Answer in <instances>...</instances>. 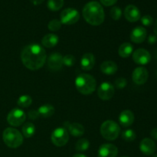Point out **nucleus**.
<instances>
[{"instance_id": "obj_1", "label": "nucleus", "mask_w": 157, "mask_h": 157, "mask_svg": "<svg viewBox=\"0 0 157 157\" xmlns=\"http://www.w3.org/2000/svg\"><path fill=\"white\" fill-rule=\"evenodd\" d=\"M46 59L45 50L38 44H29L21 51V62L29 70L36 71L42 67L45 64Z\"/></svg>"}, {"instance_id": "obj_2", "label": "nucleus", "mask_w": 157, "mask_h": 157, "mask_svg": "<svg viewBox=\"0 0 157 157\" xmlns=\"http://www.w3.org/2000/svg\"><path fill=\"white\" fill-rule=\"evenodd\" d=\"M82 14L85 21L94 26L102 24L105 18L104 9L101 5L96 1L87 3L83 9Z\"/></svg>"}, {"instance_id": "obj_3", "label": "nucleus", "mask_w": 157, "mask_h": 157, "mask_svg": "<svg viewBox=\"0 0 157 157\" xmlns=\"http://www.w3.org/2000/svg\"><path fill=\"white\" fill-rule=\"evenodd\" d=\"M75 86L78 91L84 95H89L95 91L97 81L92 75L81 74L75 79Z\"/></svg>"}, {"instance_id": "obj_4", "label": "nucleus", "mask_w": 157, "mask_h": 157, "mask_svg": "<svg viewBox=\"0 0 157 157\" xmlns=\"http://www.w3.org/2000/svg\"><path fill=\"white\" fill-rule=\"evenodd\" d=\"M2 139L9 148H18L22 144L23 136L17 129L8 127L3 131Z\"/></svg>"}, {"instance_id": "obj_5", "label": "nucleus", "mask_w": 157, "mask_h": 157, "mask_svg": "<svg viewBox=\"0 0 157 157\" xmlns=\"http://www.w3.org/2000/svg\"><path fill=\"white\" fill-rule=\"evenodd\" d=\"M121 133V127L113 121H106L101 126V134L105 140L113 141Z\"/></svg>"}, {"instance_id": "obj_6", "label": "nucleus", "mask_w": 157, "mask_h": 157, "mask_svg": "<svg viewBox=\"0 0 157 157\" xmlns=\"http://www.w3.org/2000/svg\"><path fill=\"white\" fill-rule=\"evenodd\" d=\"M52 144L58 147H64L69 140V133L64 127H58L52 133Z\"/></svg>"}, {"instance_id": "obj_7", "label": "nucleus", "mask_w": 157, "mask_h": 157, "mask_svg": "<svg viewBox=\"0 0 157 157\" xmlns=\"http://www.w3.org/2000/svg\"><path fill=\"white\" fill-rule=\"evenodd\" d=\"M26 120V114L19 108H14L7 116V122L12 127H19L22 125Z\"/></svg>"}, {"instance_id": "obj_8", "label": "nucleus", "mask_w": 157, "mask_h": 157, "mask_svg": "<svg viewBox=\"0 0 157 157\" xmlns=\"http://www.w3.org/2000/svg\"><path fill=\"white\" fill-rule=\"evenodd\" d=\"M61 22L64 25H73L78 21L80 14L78 10L73 8L64 9L61 13Z\"/></svg>"}, {"instance_id": "obj_9", "label": "nucleus", "mask_w": 157, "mask_h": 157, "mask_svg": "<svg viewBox=\"0 0 157 157\" xmlns=\"http://www.w3.org/2000/svg\"><path fill=\"white\" fill-rule=\"evenodd\" d=\"M115 94L114 87L109 82H103L98 89V95L103 101H109Z\"/></svg>"}, {"instance_id": "obj_10", "label": "nucleus", "mask_w": 157, "mask_h": 157, "mask_svg": "<svg viewBox=\"0 0 157 157\" xmlns=\"http://www.w3.org/2000/svg\"><path fill=\"white\" fill-rule=\"evenodd\" d=\"M149 78V73L147 68L144 67H138L135 68L132 75L133 81L137 85H142L145 84Z\"/></svg>"}, {"instance_id": "obj_11", "label": "nucleus", "mask_w": 157, "mask_h": 157, "mask_svg": "<svg viewBox=\"0 0 157 157\" xmlns=\"http://www.w3.org/2000/svg\"><path fill=\"white\" fill-rule=\"evenodd\" d=\"M133 60L136 64H147L151 60V55L147 50L144 48H139L133 53Z\"/></svg>"}, {"instance_id": "obj_12", "label": "nucleus", "mask_w": 157, "mask_h": 157, "mask_svg": "<svg viewBox=\"0 0 157 157\" xmlns=\"http://www.w3.org/2000/svg\"><path fill=\"white\" fill-rule=\"evenodd\" d=\"M63 64V56L61 53L54 52L52 53L48 58V66L52 71H59L62 68Z\"/></svg>"}, {"instance_id": "obj_13", "label": "nucleus", "mask_w": 157, "mask_h": 157, "mask_svg": "<svg viewBox=\"0 0 157 157\" xmlns=\"http://www.w3.org/2000/svg\"><path fill=\"white\" fill-rule=\"evenodd\" d=\"M118 154V149L111 144H104L98 150V157H116Z\"/></svg>"}, {"instance_id": "obj_14", "label": "nucleus", "mask_w": 157, "mask_h": 157, "mask_svg": "<svg viewBox=\"0 0 157 157\" xmlns=\"http://www.w3.org/2000/svg\"><path fill=\"white\" fill-rule=\"evenodd\" d=\"M140 151L147 156H150L155 153L156 150V146L154 141L150 138H144L142 140L140 144Z\"/></svg>"}, {"instance_id": "obj_15", "label": "nucleus", "mask_w": 157, "mask_h": 157, "mask_svg": "<svg viewBox=\"0 0 157 157\" xmlns=\"http://www.w3.org/2000/svg\"><path fill=\"white\" fill-rule=\"evenodd\" d=\"M124 16L127 21L130 22H135L140 18V12L136 6L133 5H129L125 8Z\"/></svg>"}, {"instance_id": "obj_16", "label": "nucleus", "mask_w": 157, "mask_h": 157, "mask_svg": "<svg viewBox=\"0 0 157 157\" xmlns=\"http://www.w3.org/2000/svg\"><path fill=\"white\" fill-rule=\"evenodd\" d=\"M147 30L142 26H137L133 29L130 34V39L133 42L140 44L145 41L147 38Z\"/></svg>"}, {"instance_id": "obj_17", "label": "nucleus", "mask_w": 157, "mask_h": 157, "mask_svg": "<svg viewBox=\"0 0 157 157\" xmlns=\"http://www.w3.org/2000/svg\"><path fill=\"white\" fill-rule=\"evenodd\" d=\"M64 126H65L64 128H67L69 133L71 134L72 136H75V137L82 136L84 135V131H85L83 125H81V124H78V123H72V124H70L68 121H67L66 123H64Z\"/></svg>"}, {"instance_id": "obj_18", "label": "nucleus", "mask_w": 157, "mask_h": 157, "mask_svg": "<svg viewBox=\"0 0 157 157\" xmlns=\"http://www.w3.org/2000/svg\"><path fill=\"white\" fill-rule=\"evenodd\" d=\"M119 122L122 127H130L134 122V114L130 110H123L119 116Z\"/></svg>"}, {"instance_id": "obj_19", "label": "nucleus", "mask_w": 157, "mask_h": 157, "mask_svg": "<svg viewBox=\"0 0 157 157\" xmlns=\"http://www.w3.org/2000/svg\"><path fill=\"white\" fill-rule=\"evenodd\" d=\"M95 64V57L92 53H86L81 60V67L84 71L93 69Z\"/></svg>"}, {"instance_id": "obj_20", "label": "nucleus", "mask_w": 157, "mask_h": 157, "mask_svg": "<svg viewBox=\"0 0 157 157\" xmlns=\"http://www.w3.org/2000/svg\"><path fill=\"white\" fill-rule=\"evenodd\" d=\"M117 70V64L113 61H105L101 64V71L104 75H113Z\"/></svg>"}, {"instance_id": "obj_21", "label": "nucleus", "mask_w": 157, "mask_h": 157, "mask_svg": "<svg viewBox=\"0 0 157 157\" xmlns=\"http://www.w3.org/2000/svg\"><path fill=\"white\" fill-rule=\"evenodd\" d=\"M59 38L55 34H47L41 39V44L44 48H52L58 44Z\"/></svg>"}, {"instance_id": "obj_22", "label": "nucleus", "mask_w": 157, "mask_h": 157, "mask_svg": "<svg viewBox=\"0 0 157 157\" xmlns=\"http://www.w3.org/2000/svg\"><path fill=\"white\" fill-rule=\"evenodd\" d=\"M133 47L130 43L129 42H124L120 46L119 50H118V53L119 55L122 58H128L130 55L133 54Z\"/></svg>"}, {"instance_id": "obj_23", "label": "nucleus", "mask_w": 157, "mask_h": 157, "mask_svg": "<svg viewBox=\"0 0 157 157\" xmlns=\"http://www.w3.org/2000/svg\"><path fill=\"white\" fill-rule=\"evenodd\" d=\"M38 111L39 113L40 117L41 116L44 118L50 117L55 113V107L52 104H46L39 107V108L38 109Z\"/></svg>"}, {"instance_id": "obj_24", "label": "nucleus", "mask_w": 157, "mask_h": 157, "mask_svg": "<svg viewBox=\"0 0 157 157\" xmlns=\"http://www.w3.org/2000/svg\"><path fill=\"white\" fill-rule=\"evenodd\" d=\"M21 132L25 137L30 138L34 136L35 133V127L32 123L27 122L23 124L22 128H21Z\"/></svg>"}, {"instance_id": "obj_25", "label": "nucleus", "mask_w": 157, "mask_h": 157, "mask_svg": "<svg viewBox=\"0 0 157 157\" xmlns=\"http://www.w3.org/2000/svg\"><path fill=\"white\" fill-rule=\"evenodd\" d=\"M32 99L29 95H21L18 98V101H17V104L19 107H23V108L29 107L32 104Z\"/></svg>"}, {"instance_id": "obj_26", "label": "nucleus", "mask_w": 157, "mask_h": 157, "mask_svg": "<svg viewBox=\"0 0 157 157\" xmlns=\"http://www.w3.org/2000/svg\"><path fill=\"white\" fill-rule=\"evenodd\" d=\"M47 6L50 10L58 11L64 6V0H48Z\"/></svg>"}, {"instance_id": "obj_27", "label": "nucleus", "mask_w": 157, "mask_h": 157, "mask_svg": "<svg viewBox=\"0 0 157 157\" xmlns=\"http://www.w3.org/2000/svg\"><path fill=\"white\" fill-rule=\"evenodd\" d=\"M90 147V142L87 139H81L76 143L75 149L77 151L84 152L86 151Z\"/></svg>"}, {"instance_id": "obj_28", "label": "nucleus", "mask_w": 157, "mask_h": 157, "mask_svg": "<svg viewBox=\"0 0 157 157\" xmlns=\"http://www.w3.org/2000/svg\"><path fill=\"white\" fill-rule=\"evenodd\" d=\"M122 138L124 140L127 141V142H132L136 139V133L133 131V130H126L122 133Z\"/></svg>"}, {"instance_id": "obj_29", "label": "nucleus", "mask_w": 157, "mask_h": 157, "mask_svg": "<svg viewBox=\"0 0 157 157\" xmlns=\"http://www.w3.org/2000/svg\"><path fill=\"white\" fill-rule=\"evenodd\" d=\"M48 28L52 32H57V31L60 30V29L61 28V21L58 19L52 20V21H49L48 25Z\"/></svg>"}, {"instance_id": "obj_30", "label": "nucleus", "mask_w": 157, "mask_h": 157, "mask_svg": "<svg viewBox=\"0 0 157 157\" xmlns=\"http://www.w3.org/2000/svg\"><path fill=\"white\" fill-rule=\"evenodd\" d=\"M76 62L75 56L72 55H66L63 57V64L67 67H71Z\"/></svg>"}, {"instance_id": "obj_31", "label": "nucleus", "mask_w": 157, "mask_h": 157, "mask_svg": "<svg viewBox=\"0 0 157 157\" xmlns=\"http://www.w3.org/2000/svg\"><path fill=\"white\" fill-rule=\"evenodd\" d=\"M110 15L113 20H119L122 15V11L118 6H114L110 9Z\"/></svg>"}, {"instance_id": "obj_32", "label": "nucleus", "mask_w": 157, "mask_h": 157, "mask_svg": "<svg viewBox=\"0 0 157 157\" xmlns=\"http://www.w3.org/2000/svg\"><path fill=\"white\" fill-rule=\"evenodd\" d=\"M115 87L118 89H123L127 86V81L124 78H118L114 82Z\"/></svg>"}, {"instance_id": "obj_33", "label": "nucleus", "mask_w": 157, "mask_h": 157, "mask_svg": "<svg viewBox=\"0 0 157 157\" xmlns=\"http://www.w3.org/2000/svg\"><path fill=\"white\" fill-rule=\"evenodd\" d=\"M141 22L145 26H150L153 24V18L150 15H144L141 18Z\"/></svg>"}, {"instance_id": "obj_34", "label": "nucleus", "mask_w": 157, "mask_h": 157, "mask_svg": "<svg viewBox=\"0 0 157 157\" xmlns=\"http://www.w3.org/2000/svg\"><path fill=\"white\" fill-rule=\"evenodd\" d=\"M40 117L39 113H38V110H29V113H28V117L30 120H37Z\"/></svg>"}, {"instance_id": "obj_35", "label": "nucleus", "mask_w": 157, "mask_h": 157, "mask_svg": "<svg viewBox=\"0 0 157 157\" xmlns=\"http://www.w3.org/2000/svg\"><path fill=\"white\" fill-rule=\"evenodd\" d=\"M147 41L150 44H154L157 42V35H150L148 38H147Z\"/></svg>"}, {"instance_id": "obj_36", "label": "nucleus", "mask_w": 157, "mask_h": 157, "mask_svg": "<svg viewBox=\"0 0 157 157\" xmlns=\"http://www.w3.org/2000/svg\"><path fill=\"white\" fill-rule=\"evenodd\" d=\"M101 2L105 6H111L117 2V0H100Z\"/></svg>"}, {"instance_id": "obj_37", "label": "nucleus", "mask_w": 157, "mask_h": 157, "mask_svg": "<svg viewBox=\"0 0 157 157\" xmlns=\"http://www.w3.org/2000/svg\"><path fill=\"white\" fill-rule=\"evenodd\" d=\"M150 135H151V136L153 138V139L157 140V127L156 128H154L153 130H152L151 133H150Z\"/></svg>"}, {"instance_id": "obj_38", "label": "nucleus", "mask_w": 157, "mask_h": 157, "mask_svg": "<svg viewBox=\"0 0 157 157\" xmlns=\"http://www.w3.org/2000/svg\"><path fill=\"white\" fill-rule=\"evenodd\" d=\"M44 0H31V2H32V4L35 5V6H38V5L41 4V3L44 2Z\"/></svg>"}, {"instance_id": "obj_39", "label": "nucleus", "mask_w": 157, "mask_h": 157, "mask_svg": "<svg viewBox=\"0 0 157 157\" xmlns=\"http://www.w3.org/2000/svg\"><path fill=\"white\" fill-rule=\"evenodd\" d=\"M153 32H154L155 35H157V20L156 21V22H155L154 29H153Z\"/></svg>"}, {"instance_id": "obj_40", "label": "nucleus", "mask_w": 157, "mask_h": 157, "mask_svg": "<svg viewBox=\"0 0 157 157\" xmlns=\"http://www.w3.org/2000/svg\"><path fill=\"white\" fill-rule=\"evenodd\" d=\"M73 157H87L85 155L82 154V153H77V154L74 155Z\"/></svg>"}, {"instance_id": "obj_41", "label": "nucleus", "mask_w": 157, "mask_h": 157, "mask_svg": "<svg viewBox=\"0 0 157 157\" xmlns=\"http://www.w3.org/2000/svg\"><path fill=\"white\" fill-rule=\"evenodd\" d=\"M153 157H157V154H156V155H154V156H153Z\"/></svg>"}, {"instance_id": "obj_42", "label": "nucleus", "mask_w": 157, "mask_h": 157, "mask_svg": "<svg viewBox=\"0 0 157 157\" xmlns=\"http://www.w3.org/2000/svg\"><path fill=\"white\" fill-rule=\"evenodd\" d=\"M122 157H127V156H122Z\"/></svg>"}]
</instances>
